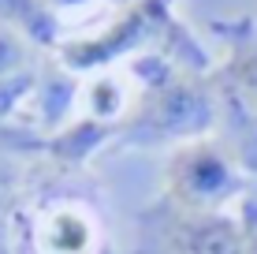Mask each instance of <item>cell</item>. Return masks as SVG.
Returning a JSON list of instances; mask_svg holds the SVG:
<instances>
[{"label":"cell","instance_id":"6da1fadb","mask_svg":"<svg viewBox=\"0 0 257 254\" xmlns=\"http://www.w3.org/2000/svg\"><path fill=\"white\" fill-rule=\"evenodd\" d=\"M250 195V172L238 153L212 138L175 146L164 164V202L187 213H227L231 202Z\"/></svg>","mask_w":257,"mask_h":254},{"label":"cell","instance_id":"7a4b0ae2","mask_svg":"<svg viewBox=\"0 0 257 254\" xmlns=\"http://www.w3.org/2000/svg\"><path fill=\"white\" fill-rule=\"evenodd\" d=\"M220 94L216 82H201V75H172L164 86L146 90L138 109L123 120L119 138L127 146H153V142H194L205 138L216 124Z\"/></svg>","mask_w":257,"mask_h":254},{"label":"cell","instance_id":"3957f363","mask_svg":"<svg viewBox=\"0 0 257 254\" xmlns=\"http://www.w3.org/2000/svg\"><path fill=\"white\" fill-rule=\"evenodd\" d=\"M142 224H149L164 254H246V235L235 213H187L161 198L142 213Z\"/></svg>","mask_w":257,"mask_h":254},{"label":"cell","instance_id":"277c9868","mask_svg":"<svg viewBox=\"0 0 257 254\" xmlns=\"http://www.w3.org/2000/svg\"><path fill=\"white\" fill-rule=\"evenodd\" d=\"M216 34L227 38V60L220 67L216 82H224L257 120V26L250 19L216 23Z\"/></svg>","mask_w":257,"mask_h":254},{"label":"cell","instance_id":"5b68a950","mask_svg":"<svg viewBox=\"0 0 257 254\" xmlns=\"http://www.w3.org/2000/svg\"><path fill=\"white\" fill-rule=\"evenodd\" d=\"M82 98H86V109H90V120H97V124H108V120H116L119 112L127 109L123 86L116 78H93L82 90Z\"/></svg>","mask_w":257,"mask_h":254},{"label":"cell","instance_id":"8992f818","mask_svg":"<svg viewBox=\"0 0 257 254\" xmlns=\"http://www.w3.org/2000/svg\"><path fill=\"white\" fill-rule=\"evenodd\" d=\"M26 64V38L15 34L12 26L0 23V82L19 78V67Z\"/></svg>","mask_w":257,"mask_h":254},{"label":"cell","instance_id":"52a82bcc","mask_svg":"<svg viewBox=\"0 0 257 254\" xmlns=\"http://www.w3.org/2000/svg\"><path fill=\"white\" fill-rule=\"evenodd\" d=\"M235 217H238V224H242V235H246V254H257V195L253 191L238 202Z\"/></svg>","mask_w":257,"mask_h":254},{"label":"cell","instance_id":"ba28073f","mask_svg":"<svg viewBox=\"0 0 257 254\" xmlns=\"http://www.w3.org/2000/svg\"><path fill=\"white\" fill-rule=\"evenodd\" d=\"M45 4H49V12L60 19L64 12H71V8H82V4H90V0H45Z\"/></svg>","mask_w":257,"mask_h":254}]
</instances>
